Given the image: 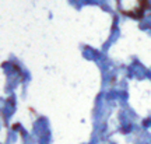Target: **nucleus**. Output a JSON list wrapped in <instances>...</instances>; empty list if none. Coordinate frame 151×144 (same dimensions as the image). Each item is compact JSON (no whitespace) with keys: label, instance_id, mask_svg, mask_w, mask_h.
<instances>
[{"label":"nucleus","instance_id":"obj_1","mask_svg":"<svg viewBox=\"0 0 151 144\" xmlns=\"http://www.w3.org/2000/svg\"><path fill=\"white\" fill-rule=\"evenodd\" d=\"M118 10L127 17L140 18L148 7V0H115Z\"/></svg>","mask_w":151,"mask_h":144}]
</instances>
